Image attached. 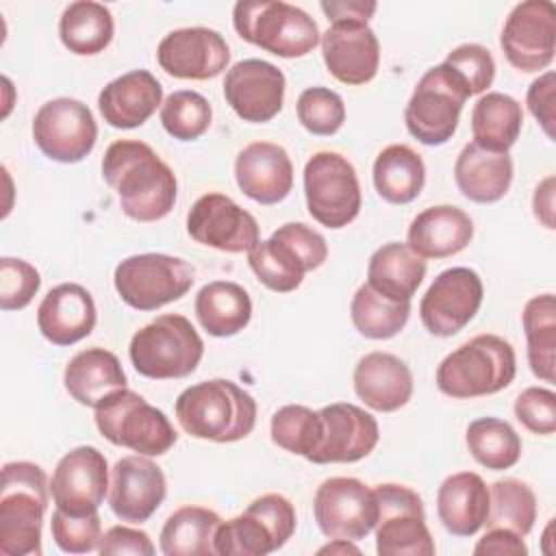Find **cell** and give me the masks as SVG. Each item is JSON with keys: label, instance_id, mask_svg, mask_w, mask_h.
Returning <instances> with one entry per match:
<instances>
[{"label": "cell", "instance_id": "cell-38", "mask_svg": "<svg viewBox=\"0 0 556 556\" xmlns=\"http://www.w3.org/2000/svg\"><path fill=\"white\" fill-rule=\"evenodd\" d=\"M521 326L528 341V365L545 382L556 380V300L554 293H541L526 302Z\"/></svg>", "mask_w": 556, "mask_h": 556}, {"label": "cell", "instance_id": "cell-50", "mask_svg": "<svg viewBox=\"0 0 556 556\" xmlns=\"http://www.w3.org/2000/svg\"><path fill=\"white\" fill-rule=\"evenodd\" d=\"M271 235L285 239L287 243H291L298 254L304 258L308 271L321 267L328 258V243L326 239L313 230L311 226L302 224V222H289V224H282L278 230H274Z\"/></svg>", "mask_w": 556, "mask_h": 556}, {"label": "cell", "instance_id": "cell-1", "mask_svg": "<svg viewBox=\"0 0 556 556\" xmlns=\"http://www.w3.org/2000/svg\"><path fill=\"white\" fill-rule=\"evenodd\" d=\"M102 176L117 193L122 213L135 222H159L176 204L172 167L143 141H113L102 156Z\"/></svg>", "mask_w": 556, "mask_h": 556}, {"label": "cell", "instance_id": "cell-56", "mask_svg": "<svg viewBox=\"0 0 556 556\" xmlns=\"http://www.w3.org/2000/svg\"><path fill=\"white\" fill-rule=\"evenodd\" d=\"M317 554H361V549L354 545V541H348V539H332L328 545L319 547Z\"/></svg>", "mask_w": 556, "mask_h": 556}, {"label": "cell", "instance_id": "cell-14", "mask_svg": "<svg viewBox=\"0 0 556 556\" xmlns=\"http://www.w3.org/2000/svg\"><path fill=\"white\" fill-rule=\"evenodd\" d=\"M313 515L324 536L361 541L374 530L378 519L374 489L358 478H328L315 491Z\"/></svg>", "mask_w": 556, "mask_h": 556}, {"label": "cell", "instance_id": "cell-15", "mask_svg": "<svg viewBox=\"0 0 556 556\" xmlns=\"http://www.w3.org/2000/svg\"><path fill=\"white\" fill-rule=\"evenodd\" d=\"M484 298L482 278L469 267L443 269L419 302L424 328L434 337L460 332L480 311Z\"/></svg>", "mask_w": 556, "mask_h": 556}, {"label": "cell", "instance_id": "cell-35", "mask_svg": "<svg viewBox=\"0 0 556 556\" xmlns=\"http://www.w3.org/2000/svg\"><path fill=\"white\" fill-rule=\"evenodd\" d=\"M222 517L204 506H180L163 523L159 547L165 556H213Z\"/></svg>", "mask_w": 556, "mask_h": 556}, {"label": "cell", "instance_id": "cell-21", "mask_svg": "<svg viewBox=\"0 0 556 556\" xmlns=\"http://www.w3.org/2000/svg\"><path fill=\"white\" fill-rule=\"evenodd\" d=\"M167 482L163 469L143 454L122 456L111 469L109 506L113 515L128 523L148 521L163 504Z\"/></svg>", "mask_w": 556, "mask_h": 556}, {"label": "cell", "instance_id": "cell-55", "mask_svg": "<svg viewBox=\"0 0 556 556\" xmlns=\"http://www.w3.org/2000/svg\"><path fill=\"white\" fill-rule=\"evenodd\" d=\"M532 211H534V217L547 230H554V176H547L536 185L534 198H532Z\"/></svg>", "mask_w": 556, "mask_h": 556}, {"label": "cell", "instance_id": "cell-8", "mask_svg": "<svg viewBox=\"0 0 556 556\" xmlns=\"http://www.w3.org/2000/svg\"><path fill=\"white\" fill-rule=\"evenodd\" d=\"M295 508L280 493H265L248 508L217 526L215 554L267 556L287 545L295 532Z\"/></svg>", "mask_w": 556, "mask_h": 556}, {"label": "cell", "instance_id": "cell-43", "mask_svg": "<svg viewBox=\"0 0 556 556\" xmlns=\"http://www.w3.org/2000/svg\"><path fill=\"white\" fill-rule=\"evenodd\" d=\"M269 434L278 447L311 460L321 441L319 410L304 404H287L271 415Z\"/></svg>", "mask_w": 556, "mask_h": 556}, {"label": "cell", "instance_id": "cell-47", "mask_svg": "<svg viewBox=\"0 0 556 556\" xmlns=\"http://www.w3.org/2000/svg\"><path fill=\"white\" fill-rule=\"evenodd\" d=\"M41 287L39 271L24 258H0V308L22 311Z\"/></svg>", "mask_w": 556, "mask_h": 556}, {"label": "cell", "instance_id": "cell-25", "mask_svg": "<svg viewBox=\"0 0 556 556\" xmlns=\"http://www.w3.org/2000/svg\"><path fill=\"white\" fill-rule=\"evenodd\" d=\"M96 302L78 282H61L52 287L39 308L37 328L52 345H74L89 337L96 328Z\"/></svg>", "mask_w": 556, "mask_h": 556}, {"label": "cell", "instance_id": "cell-2", "mask_svg": "<svg viewBox=\"0 0 556 556\" xmlns=\"http://www.w3.org/2000/svg\"><path fill=\"white\" fill-rule=\"evenodd\" d=\"M178 426L193 439L235 443L256 426V402L226 378L202 380L187 387L174 404Z\"/></svg>", "mask_w": 556, "mask_h": 556}, {"label": "cell", "instance_id": "cell-12", "mask_svg": "<svg viewBox=\"0 0 556 556\" xmlns=\"http://www.w3.org/2000/svg\"><path fill=\"white\" fill-rule=\"evenodd\" d=\"M378 504L376 552L380 556H432L434 539L426 526L424 502L410 486L384 482L374 489Z\"/></svg>", "mask_w": 556, "mask_h": 556}, {"label": "cell", "instance_id": "cell-29", "mask_svg": "<svg viewBox=\"0 0 556 556\" xmlns=\"http://www.w3.org/2000/svg\"><path fill=\"white\" fill-rule=\"evenodd\" d=\"M437 515L454 536H473L489 515V486L473 471L447 476L437 491Z\"/></svg>", "mask_w": 556, "mask_h": 556}, {"label": "cell", "instance_id": "cell-49", "mask_svg": "<svg viewBox=\"0 0 556 556\" xmlns=\"http://www.w3.org/2000/svg\"><path fill=\"white\" fill-rule=\"evenodd\" d=\"M515 417L534 434L556 430V393L545 387H528L515 400Z\"/></svg>", "mask_w": 556, "mask_h": 556}, {"label": "cell", "instance_id": "cell-32", "mask_svg": "<svg viewBox=\"0 0 556 556\" xmlns=\"http://www.w3.org/2000/svg\"><path fill=\"white\" fill-rule=\"evenodd\" d=\"M426 276V258L408 243L389 241L367 263V285L393 302H410Z\"/></svg>", "mask_w": 556, "mask_h": 556}, {"label": "cell", "instance_id": "cell-16", "mask_svg": "<svg viewBox=\"0 0 556 556\" xmlns=\"http://www.w3.org/2000/svg\"><path fill=\"white\" fill-rule=\"evenodd\" d=\"M500 46L519 72H541L554 61L556 7L549 0H526L508 13Z\"/></svg>", "mask_w": 556, "mask_h": 556}, {"label": "cell", "instance_id": "cell-40", "mask_svg": "<svg viewBox=\"0 0 556 556\" xmlns=\"http://www.w3.org/2000/svg\"><path fill=\"white\" fill-rule=\"evenodd\" d=\"M350 317L358 334L365 339L384 341L395 337L406 326L410 317V302H393L365 282L352 295Z\"/></svg>", "mask_w": 556, "mask_h": 556}, {"label": "cell", "instance_id": "cell-13", "mask_svg": "<svg viewBox=\"0 0 556 556\" xmlns=\"http://www.w3.org/2000/svg\"><path fill=\"white\" fill-rule=\"evenodd\" d=\"M33 139L43 156L56 163H78L98 141L91 109L76 98L43 102L33 117Z\"/></svg>", "mask_w": 556, "mask_h": 556}, {"label": "cell", "instance_id": "cell-42", "mask_svg": "<svg viewBox=\"0 0 556 556\" xmlns=\"http://www.w3.org/2000/svg\"><path fill=\"white\" fill-rule=\"evenodd\" d=\"M536 521V497L534 491L517 480L504 478L489 489V515L486 528H506L519 536H528Z\"/></svg>", "mask_w": 556, "mask_h": 556}, {"label": "cell", "instance_id": "cell-30", "mask_svg": "<svg viewBox=\"0 0 556 556\" xmlns=\"http://www.w3.org/2000/svg\"><path fill=\"white\" fill-rule=\"evenodd\" d=\"M454 180L467 200L478 204L497 202L510 189L513 159L508 152H491L471 141L456 156Z\"/></svg>", "mask_w": 556, "mask_h": 556}, {"label": "cell", "instance_id": "cell-41", "mask_svg": "<svg viewBox=\"0 0 556 556\" xmlns=\"http://www.w3.org/2000/svg\"><path fill=\"white\" fill-rule=\"evenodd\" d=\"M465 443L469 454L491 471L510 469L521 456V439L515 428L497 417H480L467 426Z\"/></svg>", "mask_w": 556, "mask_h": 556}, {"label": "cell", "instance_id": "cell-3", "mask_svg": "<svg viewBox=\"0 0 556 556\" xmlns=\"http://www.w3.org/2000/svg\"><path fill=\"white\" fill-rule=\"evenodd\" d=\"M50 482L46 471L28 460L4 463L0 482V552L4 556H39L41 526Z\"/></svg>", "mask_w": 556, "mask_h": 556}, {"label": "cell", "instance_id": "cell-53", "mask_svg": "<svg viewBox=\"0 0 556 556\" xmlns=\"http://www.w3.org/2000/svg\"><path fill=\"white\" fill-rule=\"evenodd\" d=\"M476 556L497 554V556H526L528 547L523 543V536L515 534L506 528H489V532L476 543L473 547Z\"/></svg>", "mask_w": 556, "mask_h": 556}, {"label": "cell", "instance_id": "cell-4", "mask_svg": "<svg viewBox=\"0 0 556 556\" xmlns=\"http://www.w3.org/2000/svg\"><path fill=\"white\" fill-rule=\"evenodd\" d=\"M517 374L513 345L500 334H476L450 352L437 367V387L454 400L493 395L506 389Z\"/></svg>", "mask_w": 556, "mask_h": 556}, {"label": "cell", "instance_id": "cell-18", "mask_svg": "<svg viewBox=\"0 0 556 556\" xmlns=\"http://www.w3.org/2000/svg\"><path fill=\"white\" fill-rule=\"evenodd\" d=\"M56 508L70 515L98 513L109 495V465L93 445H78L56 463L50 480Z\"/></svg>", "mask_w": 556, "mask_h": 556}, {"label": "cell", "instance_id": "cell-26", "mask_svg": "<svg viewBox=\"0 0 556 556\" xmlns=\"http://www.w3.org/2000/svg\"><path fill=\"white\" fill-rule=\"evenodd\" d=\"M163 104V87L148 70L126 72L102 87L98 109L113 128H137L146 124Z\"/></svg>", "mask_w": 556, "mask_h": 556}, {"label": "cell", "instance_id": "cell-10", "mask_svg": "<svg viewBox=\"0 0 556 556\" xmlns=\"http://www.w3.org/2000/svg\"><path fill=\"white\" fill-rule=\"evenodd\" d=\"M193 267L178 256L146 252L117 263L113 285L124 304L135 311H156L180 300L193 285Z\"/></svg>", "mask_w": 556, "mask_h": 556}, {"label": "cell", "instance_id": "cell-36", "mask_svg": "<svg viewBox=\"0 0 556 556\" xmlns=\"http://www.w3.org/2000/svg\"><path fill=\"white\" fill-rule=\"evenodd\" d=\"M523 124L521 104L502 91H486L471 111L473 143L491 152H508Z\"/></svg>", "mask_w": 556, "mask_h": 556}, {"label": "cell", "instance_id": "cell-51", "mask_svg": "<svg viewBox=\"0 0 556 556\" xmlns=\"http://www.w3.org/2000/svg\"><path fill=\"white\" fill-rule=\"evenodd\" d=\"M154 552L156 549H154L150 536L143 530L128 528V526L109 528L98 543V554H102V556H119V554L152 556Z\"/></svg>", "mask_w": 556, "mask_h": 556}, {"label": "cell", "instance_id": "cell-39", "mask_svg": "<svg viewBox=\"0 0 556 556\" xmlns=\"http://www.w3.org/2000/svg\"><path fill=\"white\" fill-rule=\"evenodd\" d=\"M248 263L254 276L276 293L295 291L302 285L304 274L308 271L298 250L276 235L258 241L248 252Z\"/></svg>", "mask_w": 556, "mask_h": 556}, {"label": "cell", "instance_id": "cell-22", "mask_svg": "<svg viewBox=\"0 0 556 556\" xmlns=\"http://www.w3.org/2000/svg\"><path fill=\"white\" fill-rule=\"evenodd\" d=\"M321 441L308 463H356L374 452L380 439L378 421L365 408L350 402H334L319 408Z\"/></svg>", "mask_w": 556, "mask_h": 556}, {"label": "cell", "instance_id": "cell-27", "mask_svg": "<svg viewBox=\"0 0 556 556\" xmlns=\"http://www.w3.org/2000/svg\"><path fill=\"white\" fill-rule=\"evenodd\" d=\"M354 393L371 410L393 413L413 397V374L408 365L389 352H369L354 367Z\"/></svg>", "mask_w": 556, "mask_h": 556}, {"label": "cell", "instance_id": "cell-17", "mask_svg": "<svg viewBox=\"0 0 556 556\" xmlns=\"http://www.w3.org/2000/svg\"><path fill=\"white\" fill-rule=\"evenodd\" d=\"M187 235L206 248L239 254L258 241V222L224 193L200 195L187 213Z\"/></svg>", "mask_w": 556, "mask_h": 556}, {"label": "cell", "instance_id": "cell-23", "mask_svg": "<svg viewBox=\"0 0 556 556\" xmlns=\"http://www.w3.org/2000/svg\"><path fill=\"white\" fill-rule=\"evenodd\" d=\"M321 56L326 70L343 85H365L378 74L380 43L369 24H330L321 35Z\"/></svg>", "mask_w": 556, "mask_h": 556}, {"label": "cell", "instance_id": "cell-28", "mask_svg": "<svg viewBox=\"0 0 556 556\" xmlns=\"http://www.w3.org/2000/svg\"><path fill=\"white\" fill-rule=\"evenodd\" d=\"M473 237L471 217L452 204L428 206L408 226L406 243L421 258H447L469 245Z\"/></svg>", "mask_w": 556, "mask_h": 556}, {"label": "cell", "instance_id": "cell-5", "mask_svg": "<svg viewBox=\"0 0 556 556\" xmlns=\"http://www.w3.org/2000/svg\"><path fill=\"white\" fill-rule=\"evenodd\" d=\"M237 35L276 56L300 59L313 52L321 33L300 7L282 0H241L232 9Z\"/></svg>", "mask_w": 556, "mask_h": 556}, {"label": "cell", "instance_id": "cell-11", "mask_svg": "<svg viewBox=\"0 0 556 556\" xmlns=\"http://www.w3.org/2000/svg\"><path fill=\"white\" fill-rule=\"evenodd\" d=\"M308 215L332 230L352 224L361 211V185L354 165L339 152H315L304 165Z\"/></svg>", "mask_w": 556, "mask_h": 556}, {"label": "cell", "instance_id": "cell-6", "mask_svg": "<svg viewBox=\"0 0 556 556\" xmlns=\"http://www.w3.org/2000/svg\"><path fill=\"white\" fill-rule=\"evenodd\" d=\"M128 356L150 380L187 378L204 356V341L185 315L165 313L132 334Z\"/></svg>", "mask_w": 556, "mask_h": 556}, {"label": "cell", "instance_id": "cell-46", "mask_svg": "<svg viewBox=\"0 0 556 556\" xmlns=\"http://www.w3.org/2000/svg\"><path fill=\"white\" fill-rule=\"evenodd\" d=\"M50 530L56 547L67 554H87L91 549H98V543L102 539V523L98 513L70 515L61 508H54Z\"/></svg>", "mask_w": 556, "mask_h": 556}, {"label": "cell", "instance_id": "cell-20", "mask_svg": "<svg viewBox=\"0 0 556 556\" xmlns=\"http://www.w3.org/2000/svg\"><path fill=\"white\" fill-rule=\"evenodd\" d=\"M285 87V74L274 63L243 59L226 72L224 98L243 122L265 124L280 113Z\"/></svg>", "mask_w": 556, "mask_h": 556}, {"label": "cell", "instance_id": "cell-37", "mask_svg": "<svg viewBox=\"0 0 556 556\" xmlns=\"http://www.w3.org/2000/svg\"><path fill=\"white\" fill-rule=\"evenodd\" d=\"M115 33L111 11L91 0H78L63 9L59 20V37L61 43L78 54V56H93L102 52Z\"/></svg>", "mask_w": 556, "mask_h": 556}, {"label": "cell", "instance_id": "cell-7", "mask_svg": "<svg viewBox=\"0 0 556 556\" xmlns=\"http://www.w3.org/2000/svg\"><path fill=\"white\" fill-rule=\"evenodd\" d=\"M93 410L100 434L137 454L163 456L178 439L167 415L126 387L106 395Z\"/></svg>", "mask_w": 556, "mask_h": 556}, {"label": "cell", "instance_id": "cell-44", "mask_svg": "<svg viewBox=\"0 0 556 556\" xmlns=\"http://www.w3.org/2000/svg\"><path fill=\"white\" fill-rule=\"evenodd\" d=\"M159 117L169 137L178 141H195L208 130L213 109L202 93L178 89L163 100Z\"/></svg>", "mask_w": 556, "mask_h": 556}, {"label": "cell", "instance_id": "cell-19", "mask_svg": "<svg viewBox=\"0 0 556 556\" xmlns=\"http://www.w3.org/2000/svg\"><path fill=\"white\" fill-rule=\"evenodd\" d=\"M156 61L161 70L174 78L208 80L226 70L230 61V48L226 39L213 28H176L161 39L156 48Z\"/></svg>", "mask_w": 556, "mask_h": 556}, {"label": "cell", "instance_id": "cell-54", "mask_svg": "<svg viewBox=\"0 0 556 556\" xmlns=\"http://www.w3.org/2000/svg\"><path fill=\"white\" fill-rule=\"evenodd\" d=\"M324 15L328 17L330 24H341V22H361L367 24L369 17L376 13L378 4L376 2H363V0H324L319 4Z\"/></svg>", "mask_w": 556, "mask_h": 556}, {"label": "cell", "instance_id": "cell-45", "mask_svg": "<svg viewBox=\"0 0 556 556\" xmlns=\"http://www.w3.org/2000/svg\"><path fill=\"white\" fill-rule=\"evenodd\" d=\"M298 122L317 137L334 135L345 122V104L341 96L328 87H308L300 93Z\"/></svg>", "mask_w": 556, "mask_h": 556}, {"label": "cell", "instance_id": "cell-31", "mask_svg": "<svg viewBox=\"0 0 556 556\" xmlns=\"http://www.w3.org/2000/svg\"><path fill=\"white\" fill-rule=\"evenodd\" d=\"M65 391L83 406L96 408L106 395L126 387L119 358L104 348H87L70 358L63 371Z\"/></svg>", "mask_w": 556, "mask_h": 556}, {"label": "cell", "instance_id": "cell-52", "mask_svg": "<svg viewBox=\"0 0 556 556\" xmlns=\"http://www.w3.org/2000/svg\"><path fill=\"white\" fill-rule=\"evenodd\" d=\"M532 117L541 124L545 135L554 139V72H545L530 83L526 93Z\"/></svg>", "mask_w": 556, "mask_h": 556}, {"label": "cell", "instance_id": "cell-48", "mask_svg": "<svg viewBox=\"0 0 556 556\" xmlns=\"http://www.w3.org/2000/svg\"><path fill=\"white\" fill-rule=\"evenodd\" d=\"M443 63L456 72L469 96L486 91L495 78L493 54L480 43L456 46L452 52H447Z\"/></svg>", "mask_w": 556, "mask_h": 556}, {"label": "cell", "instance_id": "cell-9", "mask_svg": "<svg viewBox=\"0 0 556 556\" xmlns=\"http://www.w3.org/2000/svg\"><path fill=\"white\" fill-rule=\"evenodd\" d=\"M467 98V87L450 65L439 63L430 67L415 85L404 109L406 130L424 146L447 143L458 128Z\"/></svg>", "mask_w": 556, "mask_h": 556}, {"label": "cell", "instance_id": "cell-33", "mask_svg": "<svg viewBox=\"0 0 556 556\" xmlns=\"http://www.w3.org/2000/svg\"><path fill=\"white\" fill-rule=\"evenodd\" d=\"M195 317L211 337H235L252 319L248 291L232 280L206 282L195 295Z\"/></svg>", "mask_w": 556, "mask_h": 556}, {"label": "cell", "instance_id": "cell-34", "mask_svg": "<svg viewBox=\"0 0 556 556\" xmlns=\"http://www.w3.org/2000/svg\"><path fill=\"white\" fill-rule=\"evenodd\" d=\"M371 176L374 187L384 202L408 204L426 185V165L413 148L391 143L376 156Z\"/></svg>", "mask_w": 556, "mask_h": 556}, {"label": "cell", "instance_id": "cell-24", "mask_svg": "<svg viewBox=\"0 0 556 556\" xmlns=\"http://www.w3.org/2000/svg\"><path fill=\"white\" fill-rule=\"evenodd\" d=\"M235 180L250 200L271 206L291 193L293 163L282 146L252 141L237 154Z\"/></svg>", "mask_w": 556, "mask_h": 556}]
</instances>
